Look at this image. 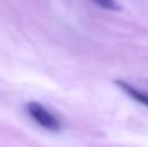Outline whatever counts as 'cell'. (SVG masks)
<instances>
[{
	"label": "cell",
	"mask_w": 148,
	"mask_h": 147,
	"mask_svg": "<svg viewBox=\"0 0 148 147\" xmlns=\"http://www.w3.org/2000/svg\"><path fill=\"white\" fill-rule=\"evenodd\" d=\"M26 114L42 128L49 131H59L62 128V124L59 118L49 111L45 105H42L38 101H30L26 104Z\"/></svg>",
	"instance_id": "6da1fadb"
},
{
	"label": "cell",
	"mask_w": 148,
	"mask_h": 147,
	"mask_svg": "<svg viewBox=\"0 0 148 147\" xmlns=\"http://www.w3.org/2000/svg\"><path fill=\"white\" fill-rule=\"evenodd\" d=\"M115 84L130 98H132L134 101H137V102H140V104L148 107V92L143 91V90H138V88L132 87L131 84H128V82H125V81H121V79H116Z\"/></svg>",
	"instance_id": "7a4b0ae2"
},
{
	"label": "cell",
	"mask_w": 148,
	"mask_h": 147,
	"mask_svg": "<svg viewBox=\"0 0 148 147\" xmlns=\"http://www.w3.org/2000/svg\"><path fill=\"white\" fill-rule=\"evenodd\" d=\"M91 1H94L97 6L105 10H119L121 9L116 0H91Z\"/></svg>",
	"instance_id": "3957f363"
}]
</instances>
